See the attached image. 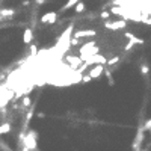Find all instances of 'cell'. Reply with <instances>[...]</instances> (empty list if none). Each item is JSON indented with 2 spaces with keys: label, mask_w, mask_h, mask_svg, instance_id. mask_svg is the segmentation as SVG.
Listing matches in <instances>:
<instances>
[{
  "label": "cell",
  "mask_w": 151,
  "mask_h": 151,
  "mask_svg": "<svg viewBox=\"0 0 151 151\" xmlns=\"http://www.w3.org/2000/svg\"><path fill=\"white\" fill-rule=\"evenodd\" d=\"M104 27H107L110 30H118V29H126L127 27V23L124 20H119V21H106L104 23Z\"/></svg>",
  "instance_id": "obj_1"
},
{
  "label": "cell",
  "mask_w": 151,
  "mask_h": 151,
  "mask_svg": "<svg viewBox=\"0 0 151 151\" xmlns=\"http://www.w3.org/2000/svg\"><path fill=\"white\" fill-rule=\"evenodd\" d=\"M103 73H104V65H95L92 70L88 71V74L92 77V80H94V79H98Z\"/></svg>",
  "instance_id": "obj_2"
},
{
  "label": "cell",
  "mask_w": 151,
  "mask_h": 151,
  "mask_svg": "<svg viewBox=\"0 0 151 151\" xmlns=\"http://www.w3.org/2000/svg\"><path fill=\"white\" fill-rule=\"evenodd\" d=\"M24 147H27L29 150H35L37 148V142H35V133H29L24 138Z\"/></svg>",
  "instance_id": "obj_3"
},
{
  "label": "cell",
  "mask_w": 151,
  "mask_h": 151,
  "mask_svg": "<svg viewBox=\"0 0 151 151\" xmlns=\"http://www.w3.org/2000/svg\"><path fill=\"white\" fill-rule=\"evenodd\" d=\"M56 18H58V12H48V14H44L42 15V18H41V21L44 23V24H53L56 21Z\"/></svg>",
  "instance_id": "obj_4"
},
{
  "label": "cell",
  "mask_w": 151,
  "mask_h": 151,
  "mask_svg": "<svg viewBox=\"0 0 151 151\" xmlns=\"http://www.w3.org/2000/svg\"><path fill=\"white\" fill-rule=\"evenodd\" d=\"M32 38H33V32H32V29L27 27V29L24 30V33H23V42L24 44H30Z\"/></svg>",
  "instance_id": "obj_5"
},
{
  "label": "cell",
  "mask_w": 151,
  "mask_h": 151,
  "mask_svg": "<svg viewBox=\"0 0 151 151\" xmlns=\"http://www.w3.org/2000/svg\"><path fill=\"white\" fill-rule=\"evenodd\" d=\"M79 2H80V0H68V3L62 8V11H67V9H70L71 6H74V5H77Z\"/></svg>",
  "instance_id": "obj_6"
},
{
  "label": "cell",
  "mask_w": 151,
  "mask_h": 151,
  "mask_svg": "<svg viewBox=\"0 0 151 151\" xmlns=\"http://www.w3.org/2000/svg\"><path fill=\"white\" fill-rule=\"evenodd\" d=\"M91 80H92V77H91L89 74H85V76H82V79H80L82 83H89Z\"/></svg>",
  "instance_id": "obj_7"
},
{
  "label": "cell",
  "mask_w": 151,
  "mask_h": 151,
  "mask_svg": "<svg viewBox=\"0 0 151 151\" xmlns=\"http://www.w3.org/2000/svg\"><path fill=\"white\" fill-rule=\"evenodd\" d=\"M85 9V3L83 2H79L77 5H76V12H82Z\"/></svg>",
  "instance_id": "obj_8"
},
{
  "label": "cell",
  "mask_w": 151,
  "mask_h": 151,
  "mask_svg": "<svg viewBox=\"0 0 151 151\" xmlns=\"http://www.w3.org/2000/svg\"><path fill=\"white\" fill-rule=\"evenodd\" d=\"M23 106H24V107H29V106H30V97H24Z\"/></svg>",
  "instance_id": "obj_9"
},
{
  "label": "cell",
  "mask_w": 151,
  "mask_h": 151,
  "mask_svg": "<svg viewBox=\"0 0 151 151\" xmlns=\"http://www.w3.org/2000/svg\"><path fill=\"white\" fill-rule=\"evenodd\" d=\"M140 71H142V74H148V71H150V70H148V67H147V65H142V67H140Z\"/></svg>",
  "instance_id": "obj_10"
},
{
  "label": "cell",
  "mask_w": 151,
  "mask_h": 151,
  "mask_svg": "<svg viewBox=\"0 0 151 151\" xmlns=\"http://www.w3.org/2000/svg\"><path fill=\"white\" fill-rule=\"evenodd\" d=\"M144 130H151V119H148V122L145 124V127H144Z\"/></svg>",
  "instance_id": "obj_11"
},
{
  "label": "cell",
  "mask_w": 151,
  "mask_h": 151,
  "mask_svg": "<svg viewBox=\"0 0 151 151\" xmlns=\"http://www.w3.org/2000/svg\"><path fill=\"white\" fill-rule=\"evenodd\" d=\"M23 151H30V150H29L27 147H23Z\"/></svg>",
  "instance_id": "obj_12"
}]
</instances>
